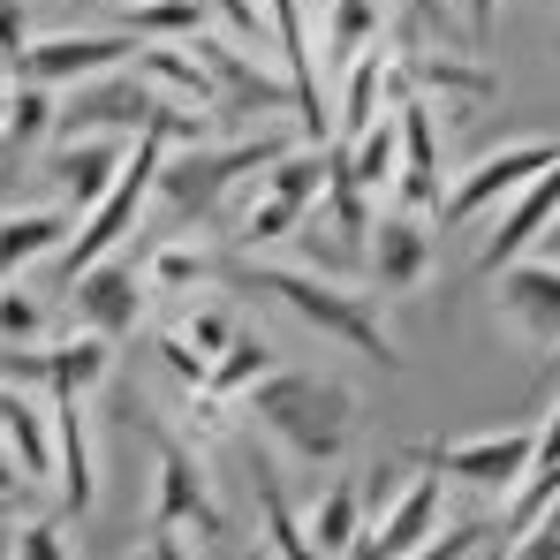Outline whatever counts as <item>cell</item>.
Listing matches in <instances>:
<instances>
[{"instance_id":"cell-1","label":"cell","mask_w":560,"mask_h":560,"mask_svg":"<svg viewBox=\"0 0 560 560\" xmlns=\"http://www.w3.org/2000/svg\"><path fill=\"white\" fill-rule=\"evenodd\" d=\"M266 440H280L295 463H341L349 447H357V424H364V401H357V386H341V378H318V372H266L243 401H235Z\"/></svg>"},{"instance_id":"cell-2","label":"cell","mask_w":560,"mask_h":560,"mask_svg":"<svg viewBox=\"0 0 560 560\" xmlns=\"http://www.w3.org/2000/svg\"><path fill=\"white\" fill-rule=\"evenodd\" d=\"M243 288H258V295H273L288 303L303 326H318L326 341H341V349H357V357H372L386 372H401V341H394V326L378 318V295H364L349 273H318V266H243Z\"/></svg>"},{"instance_id":"cell-3","label":"cell","mask_w":560,"mask_h":560,"mask_svg":"<svg viewBox=\"0 0 560 560\" xmlns=\"http://www.w3.org/2000/svg\"><path fill=\"white\" fill-rule=\"evenodd\" d=\"M280 152V137H235V144H212V137H197V144H167V167H160V197L183 212V220H212L220 212V197L243 183V175H266Z\"/></svg>"},{"instance_id":"cell-4","label":"cell","mask_w":560,"mask_h":560,"mask_svg":"<svg viewBox=\"0 0 560 560\" xmlns=\"http://www.w3.org/2000/svg\"><path fill=\"white\" fill-rule=\"evenodd\" d=\"M409 463H417V469H440V477H463V485H477V492L515 500V492H523V477H530V463H538V424L469 432V440H424V447H409Z\"/></svg>"},{"instance_id":"cell-5","label":"cell","mask_w":560,"mask_h":560,"mask_svg":"<svg viewBox=\"0 0 560 560\" xmlns=\"http://www.w3.org/2000/svg\"><path fill=\"white\" fill-rule=\"evenodd\" d=\"M144 424H152V447H160L152 523H167V530H197V546H220V538H228V508H220V492H212V477H205V447L175 440L160 417H144Z\"/></svg>"},{"instance_id":"cell-6","label":"cell","mask_w":560,"mask_h":560,"mask_svg":"<svg viewBox=\"0 0 560 560\" xmlns=\"http://www.w3.org/2000/svg\"><path fill=\"white\" fill-rule=\"evenodd\" d=\"M553 160H560V137H515V144H500V152L469 160L463 175L447 183V197H440V220H447V228H463V220H477V212L508 205L515 189L538 183Z\"/></svg>"},{"instance_id":"cell-7","label":"cell","mask_w":560,"mask_h":560,"mask_svg":"<svg viewBox=\"0 0 560 560\" xmlns=\"http://www.w3.org/2000/svg\"><path fill=\"white\" fill-rule=\"evenodd\" d=\"M137 46H144V38H129V31H54V38H31V46L15 54V77H23V84L77 92V84H92L106 69H129Z\"/></svg>"},{"instance_id":"cell-8","label":"cell","mask_w":560,"mask_h":560,"mask_svg":"<svg viewBox=\"0 0 560 560\" xmlns=\"http://www.w3.org/2000/svg\"><path fill=\"white\" fill-rule=\"evenodd\" d=\"M46 401H54V485H61V515H92L98 508V447H92V401L98 386H77V378H54L46 386Z\"/></svg>"},{"instance_id":"cell-9","label":"cell","mask_w":560,"mask_h":560,"mask_svg":"<svg viewBox=\"0 0 560 560\" xmlns=\"http://www.w3.org/2000/svg\"><path fill=\"white\" fill-rule=\"evenodd\" d=\"M189 54L212 69V84H220V114H295V84H288V69L250 61L243 38H220V31L205 23V31L189 38Z\"/></svg>"},{"instance_id":"cell-10","label":"cell","mask_w":560,"mask_h":560,"mask_svg":"<svg viewBox=\"0 0 560 560\" xmlns=\"http://www.w3.org/2000/svg\"><path fill=\"white\" fill-rule=\"evenodd\" d=\"M69 295H77V326H92L106 341H129L144 326V303H152V280H144V258H98L84 273H69Z\"/></svg>"},{"instance_id":"cell-11","label":"cell","mask_w":560,"mask_h":560,"mask_svg":"<svg viewBox=\"0 0 560 560\" xmlns=\"http://www.w3.org/2000/svg\"><path fill=\"white\" fill-rule=\"evenodd\" d=\"M364 273H372L378 295H417L424 280L440 273V243L424 228V212H378L372 220V243H364Z\"/></svg>"},{"instance_id":"cell-12","label":"cell","mask_w":560,"mask_h":560,"mask_svg":"<svg viewBox=\"0 0 560 560\" xmlns=\"http://www.w3.org/2000/svg\"><path fill=\"white\" fill-rule=\"evenodd\" d=\"M440 469H424V477H409L394 500H386V515L364 523V538H357V553L349 560H409L424 538H440V515H447V500H440Z\"/></svg>"},{"instance_id":"cell-13","label":"cell","mask_w":560,"mask_h":560,"mask_svg":"<svg viewBox=\"0 0 560 560\" xmlns=\"http://www.w3.org/2000/svg\"><path fill=\"white\" fill-rule=\"evenodd\" d=\"M500 318L530 341V349H560V266L523 250L515 266H500Z\"/></svg>"},{"instance_id":"cell-14","label":"cell","mask_w":560,"mask_h":560,"mask_svg":"<svg viewBox=\"0 0 560 560\" xmlns=\"http://www.w3.org/2000/svg\"><path fill=\"white\" fill-rule=\"evenodd\" d=\"M401 121V167H394V189L409 212H440V189H447V160H440V121H432V98L409 92L394 106Z\"/></svg>"},{"instance_id":"cell-15","label":"cell","mask_w":560,"mask_h":560,"mask_svg":"<svg viewBox=\"0 0 560 560\" xmlns=\"http://www.w3.org/2000/svg\"><path fill=\"white\" fill-rule=\"evenodd\" d=\"M553 220H560V160H553V167H546V175H538L530 189H515V197H508V212H500L492 243L477 250V273L492 280L500 266H515L523 250H538V235H546Z\"/></svg>"},{"instance_id":"cell-16","label":"cell","mask_w":560,"mask_h":560,"mask_svg":"<svg viewBox=\"0 0 560 560\" xmlns=\"http://www.w3.org/2000/svg\"><path fill=\"white\" fill-rule=\"evenodd\" d=\"M129 144H137V137H61L54 160H46V175H54V189H61L77 212H92L98 197L114 189L121 160H129Z\"/></svg>"},{"instance_id":"cell-17","label":"cell","mask_w":560,"mask_h":560,"mask_svg":"<svg viewBox=\"0 0 560 560\" xmlns=\"http://www.w3.org/2000/svg\"><path fill=\"white\" fill-rule=\"evenodd\" d=\"M69 250V205H23V212H0V280H15L23 266Z\"/></svg>"},{"instance_id":"cell-18","label":"cell","mask_w":560,"mask_h":560,"mask_svg":"<svg viewBox=\"0 0 560 560\" xmlns=\"http://www.w3.org/2000/svg\"><path fill=\"white\" fill-rule=\"evenodd\" d=\"M129 69H137L160 98H183V106H197V114H220V84H212V69H205L189 46H137Z\"/></svg>"},{"instance_id":"cell-19","label":"cell","mask_w":560,"mask_h":560,"mask_svg":"<svg viewBox=\"0 0 560 560\" xmlns=\"http://www.w3.org/2000/svg\"><path fill=\"white\" fill-rule=\"evenodd\" d=\"M334 167L364 189V197H386L394 189V167H401V121L378 114L364 137H334Z\"/></svg>"},{"instance_id":"cell-20","label":"cell","mask_w":560,"mask_h":560,"mask_svg":"<svg viewBox=\"0 0 560 560\" xmlns=\"http://www.w3.org/2000/svg\"><path fill=\"white\" fill-rule=\"evenodd\" d=\"M553 508H560V401H553V417L538 424V463H530V477H523V492L508 500V530H500V538L538 530Z\"/></svg>"},{"instance_id":"cell-21","label":"cell","mask_w":560,"mask_h":560,"mask_svg":"<svg viewBox=\"0 0 560 560\" xmlns=\"http://www.w3.org/2000/svg\"><path fill=\"white\" fill-rule=\"evenodd\" d=\"M273 364H280L273 334L243 318V334H235V341H228V349L212 357V378H205V401H220V409H228V401H243V394H250L258 378L273 372Z\"/></svg>"},{"instance_id":"cell-22","label":"cell","mask_w":560,"mask_h":560,"mask_svg":"<svg viewBox=\"0 0 560 560\" xmlns=\"http://www.w3.org/2000/svg\"><path fill=\"white\" fill-rule=\"evenodd\" d=\"M303 530H311V546H318L326 560H349L357 538H364V485H357V477H334V485L311 500Z\"/></svg>"},{"instance_id":"cell-23","label":"cell","mask_w":560,"mask_h":560,"mask_svg":"<svg viewBox=\"0 0 560 560\" xmlns=\"http://www.w3.org/2000/svg\"><path fill=\"white\" fill-rule=\"evenodd\" d=\"M0 440H8V455L23 463L31 485L61 469V455H54V401H31L23 386H8V424H0Z\"/></svg>"},{"instance_id":"cell-24","label":"cell","mask_w":560,"mask_h":560,"mask_svg":"<svg viewBox=\"0 0 560 560\" xmlns=\"http://www.w3.org/2000/svg\"><path fill=\"white\" fill-rule=\"evenodd\" d=\"M469 46L455 54H440V46H401V61H409V77H417V92L424 98H447V106H469V98H492V77L463 61Z\"/></svg>"},{"instance_id":"cell-25","label":"cell","mask_w":560,"mask_h":560,"mask_svg":"<svg viewBox=\"0 0 560 560\" xmlns=\"http://www.w3.org/2000/svg\"><path fill=\"white\" fill-rule=\"evenodd\" d=\"M386 38V0H326V69H357V54H372Z\"/></svg>"},{"instance_id":"cell-26","label":"cell","mask_w":560,"mask_h":560,"mask_svg":"<svg viewBox=\"0 0 560 560\" xmlns=\"http://www.w3.org/2000/svg\"><path fill=\"white\" fill-rule=\"evenodd\" d=\"M205 23H212L205 0H129V8H121V31L144 38V46H189Z\"/></svg>"},{"instance_id":"cell-27","label":"cell","mask_w":560,"mask_h":560,"mask_svg":"<svg viewBox=\"0 0 560 560\" xmlns=\"http://www.w3.org/2000/svg\"><path fill=\"white\" fill-rule=\"evenodd\" d=\"M258 515H266V546H273V560H326L318 546H311V530H303V515L288 508V485H280V469L258 455Z\"/></svg>"},{"instance_id":"cell-28","label":"cell","mask_w":560,"mask_h":560,"mask_svg":"<svg viewBox=\"0 0 560 560\" xmlns=\"http://www.w3.org/2000/svg\"><path fill=\"white\" fill-rule=\"evenodd\" d=\"M144 280H152V295H197V288L220 280V258L197 250V243H152L144 250Z\"/></svg>"},{"instance_id":"cell-29","label":"cell","mask_w":560,"mask_h":560,"mask_svg":"<svg viewBox=\"0 0 560 560\" xmlns=\"http://www.w3.org/2000/svg\"><path fill=\"white\" fill-rule=\"evenodd\" d=\"M54 318H46V295H31L23 280H0V349H46Z\"/></svg>"},{"instance_id":"cell-30","label":"cell","mask_w":560,"mask_h":560,"mask_svg":"<svg viewBox=\"0 0 560 560\" xmlns=\"http://www.w3.org/2000/svg\"><path fill=\"white\" fill-rule=\"evenodd\" d=\"M61 129V106H54V84H23L15 77V121H8V152L15 144H38Z\"/></svg>"},{"instance_id":"cell-31","label":"cell","mask_w":560,"mask_h":560,"mask_svg":"<svg viewBox=\"0 0 560 560\" xmlns=\"http://www.w3.org/2000/svg\"><path fill=\"white\" fill-rule=\"evenodd\" d=\"M183 334L197 341V349H205V357H220V349H228V341L243 334V318H235L228 303H197V311L183 318Z\"/></svg>"},{"instance_id":"cell-32","label":"cell","mask_w":560,"mask_h":560,"mask_svg":"<svg viewBox=\"0 0 560 560\" xmlns=\"http://www.w3.org/2000/svg\"><path fill=\"white\" fill-rule=\"evenodd\" d=\"M160 364H167V372L183 378L189 394H205V378H212V357H205V349L189 341L183 326H175V334H160Z\"/></svg>"},{"instance_id":"cell-33","label":"cell","mask_w":560,"mask_h":560,"mask_svg":"<svg viewBox=\"0 0 560 560\" xmlns=\"http://www.w3.org/2000/svg\"><path fill=\"white\" fill-rule=\"evenodd\" d=\"M485 546H492V530H485V523H455V530H440V538H424V546H417L409 560H477Z\"/></svg>"},{"instance_id":"cell-34","label":"cell","mask_w":560,"mask_h":560,"mask_svg":"<svg viewBox=\"0 0 560 560\" xmlns=\"http://www.w3.org/2000/svg\"><path fill=\"white\" fill-rule=\"evenodd\" d=\"M205 8H212V23H228V38H243V46L273 38V15H266L258 0H205Z\"/></svg>"},{"instance_id":"cell-35","label":"cell","mask_w":560,"mask_h":560,"mask_svg":"<svg viewBox=\"0 0 560 560\" xmlns=\"http://www.w3.org/2000/svg\"><path fill=\"white\" fill-rule=\"evenodd\" d=\"M15 560H77V553H69V530L54 515H38V523L15 530Z\"/></svg>"},{"instance_id":"cell-36","label":"cell","mask_w":560,"mask_h":560,"mask_svg":"<svg viewBox=\"0 0 560 560\" xmlns=\"http://www.w3.org/2000/svg\"><path fill=\"white\" fill-rule=\"evenodd\" d=\"M31 46V15H23V0H0V54L15 61Z\"/></svg>"},{"instance_id":"cell-37","label":"cell","mask_w":560,"mask_h":560,"mask_svg":"<svg viewBox=\"0 0 560 560\" xmlns=\"http://www.w3.org/2000/svg\"><path fill=\"white\" fill-rule=\"evenodd\" d=\"M492 23H500V0H469V46L477 54L492 46Z\"/></svg>"},{"instance_id":"cell-38","label":"cell","mask_w":560,"mask_h":560,"mask_svg":"<svg viewBox=\"0 0 560 560\" xmlns=\"http://www.w3.org/2000/svg\"><path fill=\"white\" fill-rule=\"evenodd\" d=\"M23 485H31V477H23V463H15V455H8V440H0V508H15V500H23Z\"/></svg>"},{"instance_id":"cell-39","label":"cell","mask_w":560,"mask_h":560,"mask_svg":"<svg viewBox=\"0 0 560 560\" xmlns=\"http://www.w3.org/2000/svg\"><path fill=\"white\" fill-rule=\"evenodd\" d=\"M144 560H189L183 530H167V523H152V546H144Z\"/></svg>"},{"instance_id":"cell-40","label":"cell","mask_w":560,"mask_h":560,"mask_svg":"<svg viewBox=\"0 0 560 560\" xmlns=\"http://www.w3.org/2000/svg\"><path fill=\"white\" fill-rule=\"evenodd\" d=\"M409 8H417V15H424L440 38H455V23H447V8H440V0H409Z\"/></svg>"},{"instance_id":"cell-41","label":"cell","mask_w":560,"mask_h":560,"mask_svg":"<svg viewBox=\"0 0 560 560\" xmlns=\"http://www.w3.org/2000/svg\"><path fill=\"white\" fill-rule=\"evenodd\" d=\"M538 258H553V266H560V220L546 228V235H538Z\"/></svg>"},{"instance_id":"cell-42","label":"cell","mask_w":560,"mask_h":560,"mask_svg":"<svg viewBox=\"0 0 560 560\" xmlns=\"http://www.w3.org/2000/svg\"><path fill=\"white\" fill-rule=\"evenodd\" d=\"M0 560H15V523L0 515Z\"/></svg>"},{"instance_id":"cell-43","label":"cell","mask_w":560,"mask_h":560,"mask_svg":"<svg viewBox=\"0 0 560 560\" xmlns=\"http://www.w3.org/2000/svg\"><path fill=\"white\" fill-rule=\"evenodd\" d=\"M500 553H508V538H492V546H485V553H477V560H500Z\"/></svg>"},{"instance_id":"cell-44","label":"cell","mask_w":560,"mask_h":560,"mask_svg":"<svg viewBox=\"0 0 560 560\" xmlns=\"http://www.w3.org/2000/svg\"><path fill=\"white\" fill-rule=\"evenodd\" d=\"M0 424H8V386H0Z\"/></svg>"},{"instance_id":"cell-45","label":"cell","mask_w":560,"mask_h":560,"mask_svg":"<svg viewBox=\"0 0 560 560\" xmlns=\"http://www.w3.org/2000/svg\"><path fill=\"white\" fill-rule=\"evenodd\" d=\"M106 8H129V0H106Z\"/></svg>"},{"instance_id":"cell-46","label":"cell","mask_w":560,"mask_h":560,"mask_svg":"<svg viewBox=\"0 0 560 560\" xmlns=\"http://www.w3.org/2000/svg\"><path fill=\"white\" fill-rule=\"evenodd\" d=\"M0 152H8V144H0Z\"/></svg>"}]
</instances>
